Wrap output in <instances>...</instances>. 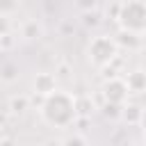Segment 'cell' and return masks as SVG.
Returning <instances> with one entry per match:
<instances>
[{
	"label": "cell",
	"instance_id": "2",
	"mask_svg": "<svg viewBox=\"0 0 146 146\" xmlns=\"http://www.w3.org/2000/svg\"><path fill=\"white\" fill-rule=\"evenodd\" d=\"M116 25L121 32H130V34H144L146 32V2L141 0H128L121 2L119 16H116Z\"/></svg>",
	"mask_w": 146,
	"mask_h": 146
},
{
	"label": "cell",
	"instance_id": "17",
	"mask_svg": "<svg viewBox=\"0 0 146 146\" xmlns=\"http://www.w3.org/2000/svg\"><path fill=\"white\" fill-rule=\"evenodd\" d=\"M0 146H21L14 137H0Z\"/></svg>",
	"mask_w": 146,
	"mask_h": 146
},
{
	"label": "cell",
	"instance_id": "3",
	"mask_svg": "<svg viewBox=\"0 0 146 146\" xmlns=\"http://www.w3.org/2000/svg\"><path fill=\"white\" fill-rule=\"evenodd\" d=\"M87 59L94 66H98L100 71L105 66H110L114 59H119V46H116L114 36H110V34L91 36V41L87 43Z\"/></svg>",
	"mask_w": 146,
	"mask_h": 146
},
{
	"label": "cell",
	"instance_id": "21",
	"mask_svg": "<svg viewBox=\"0 0 146 146\" xmlns=\"http://www.w3.org/2000/svg\"><path fill=\"white\" fill-rule=\"evenodd\" d=\"M144 34H146V32H144Z\"/></svg>",
	"mask_w": 146,
	"mask_h": 146
},
{
	"label": "cell",
	"instance_id": "20",
	"mask_svg": "<svg viewBox=\"0 0 146 146\" xmlns=\"http://www.w3.org/2000/svg\"><path fill=\"white\" fill-rule=\"evenodd\" d=\"M144 146H146V128H144Z\"/></svg>",
	"mask_w": 146,
	"mask_h": 146
},
{
	"label": "cell",
	"instance_id": "18",
	"mask_svg": "<svg viewBox=\"0 0 146 146\" xmlns=\"http://www.w3.org/2000/svg\"><path fill=\"white\" fill-rule=\"evenodd\" d=\"M84 23H87V25H98V16H96V14H87V16H84Z\"/></svg>",
	"mask_w": 146,
	"mask_h": 146
},
{
	"label": "cell",
	"instance_id": "19",
	"mask_svg": "<svg viewBox=\"0 0 146 146\" xmlns=\"http://www.w3.org/2000/svg\"><path fill=\"white\" fill-rule=\"evenodd\" d=\"M43 146H64V141H62V139H48Z\"/></svg>",
	"mask_w": 146,
	"mask_h": 146
},
{
	"label": "cell",
	"instance_id": "9",
	"mask_svg": "<svg viewBox=\"0 0 146 146\" xmlns=\"http://www.w3.org/2000/svg\"><path fill=\"white\" fill-rule=\"evenodd\" d=\"M43 34V25L39 23V21H34V18H30V21H25L23 25H21V36L25 39V41H34V39H39Z\"/></svg>",
	"mask_w": 146,
	"mask_h": 146
},
{
	"label": "cell",
	"instance_id": "7",
	"mask_svg": "<svg viewBox=\"0 0 146 146\" xmlns=\"http://www.w3.org/2000/svg\"><path fill=\"white\" fill-rule=\"evenodd\" d=\"M144 112H146V110H141L137 103H128V105H123L121 119H123L128 125H139V123L144 121Z\"/></svg>",
	"mask_w": 146,
	"mask_h": 146
},
{
	"label": "cell",
	"instance_id": "12",
	"mask_svg": "<svg viewBox=\"0 0 146 146\" xmlns=\"http://www.w3.org/2000/svg\"><path fill=\"white\" fill-rule=\"evenodd\" d=\"M121 112H123V107H119V105H110V103H103L100 105V114L107 121H119L121 119Z\"/></svg>",
	"mask_w": 146,
	"mask_h": 146
},
{
	"label": "cell",
	"instance_id": "1",
	"mask_svg": "<svg viewBox=\"0 0 146 146\" xmlns=\"http://www.w3.org/2000/svg\"><path fill=\"white\" fill-rule=\"evenodd\" d=\"M39 114L43 123L50 128H68L78 121V110H75V96L68 91L57 89L48 98H43V105L39 107Z\"/></svg>",
	"mask_w": 146,
	"mask_h": 146
},
{
	"label": "cell",
	"instance_id": "16",
	"mask_svg": "<svg viewBox=\"0 0 146 146\" xmlns=\"http://www.w3.org/2000/svg\"><path fill=\"white\" fill-rule=\"evenodd\" d=\"M9 34V16H0V36Z\"/></svg>",
	"mask_w": 146,
	"mask_h": 146
},
{
	"label": "cell",
	"instance_id": "14",
	"mask_svg": "<svg viewBox=\"0 0 146 146\" xmlns=\"http://www.w3.org/2000/svg\"><path fill=\"white\" fill-rule=\"evenodd\" d=\"M64 146H87V139L82 135H71L64 139Z\"/></svg>",
	"mask_w": 146,
	"mask_h": 146
},
{
	"label": "cell",
	"instance_id": "6",
	"mask_svg": "<svg viewBox=\"0 0 146 146\" xmlns=\"http://www.w3.org/2000/svg\"><path fill=\"white\" fill-rule=\"evenodd\" d=\"M123 80H125L130 94H135V96L146 94V71H144V68H132V71H128Z\"/></svg>",
	"mask_w": 146,
	"mask_h": 146
},
{
	"label": "cell",
	"instance_id": "8",
	"mask_svg": "<svg viewBox=\"0 0 146 146\" xmlns=\"http://www.w3.org/2000/svg\"><path fill=\"white\" fill-rule=\"evenodd\" d=\"M114 41H116V46H119V50L121 48H128V50H137V48H141V36L139 34H130V32H116V36H114Z\"/></svg>",
	"mask_w": 146,
	"mask_h": 146
},
{
	"label": "cell",
	"instance_id": "10",
	"mask_svg": "<svg viewBox=\"0 0 146 146\" xmlns=\"http://www.w3.org/2000/svg\"><path fill=\"white\" fill-rule=\"evenodd\" d=\"M7 110L11 112V114H16V116H21V114H25L27 110H30V96H11L9 98V103H7Z\"/></svg>",
	"mask_w": 146,
	"mask_h": 146
},
{
	"label": "cell",
	"instance_id": "11",
	"mask_svg": "<svg viewBox=\"0 0 146 146\" xmlns=\"http://www.w3.org/2000/svg\"><path fill=\"white\" fill-rule=\"evenodd\" d=\"M75 110H78V119H89L91 112L96 110L91 96H75Z\"/></svg>",
	"mask_w": 146,
	"mask_h": 146
},
{
	"label": "cell",
	"instance_id": "13",
	"mask_svg": "<svg viewBox=\"0 0 146 146\" xmlns=\"http://www.w3.org/2000/svg\"><path fill=\"white\" fill-rule=\"evenodd\" d=\"M0 80H5V82L16 80V66H14V64H5V66H0Z\"/></svg>",
	"mask_w": 146,
	"mask_h": 146
},
{
	"label": "cell",
	"instance_id": "15",
	"mask_svg": "<svg viewBox=\"0 0 146 146\" xmlns=\"http://www.w3.org/2000/svg\"><path fill=\"white\" fill-rule=\"evenodd\" d=\"M18 2H0V16H7L9 11H16Z\"/></svg>",
	"mask_w": 146,
	"mask_h": 146
},
{
	"label": "cell",
	"instance_id": "5",
	"mask_svg": "<svg viewBox=\"0 0 146 146\" xmlns=\"http://www.w3.org/2000/svg\"><path fill=\"white\" fill-rule=\"evenodd\" d=\"M57 91V75L52 73H36L32 78V94L39 96V98H48L50 94Z\"/></svg>",
	"mask_w": 146,
	"mask_h": 146
},
{
	"label": "cell",
	"instance_id": "4",
	"mask_svg": "<svg viewBox=\"0 0 146 146\" xmlns=\"http://www.w3.org/2000/svg\"><path fill=\"white\" fill-rule=\"evenodd\" d=\"M128 96H130V91H128V84H125L123 78H110V80H105L100 84V98H103V103L123 107L128 103Z\"/></svg>",
	"mask_w": 146,
	"mask_h": 146
}]
</instances>
